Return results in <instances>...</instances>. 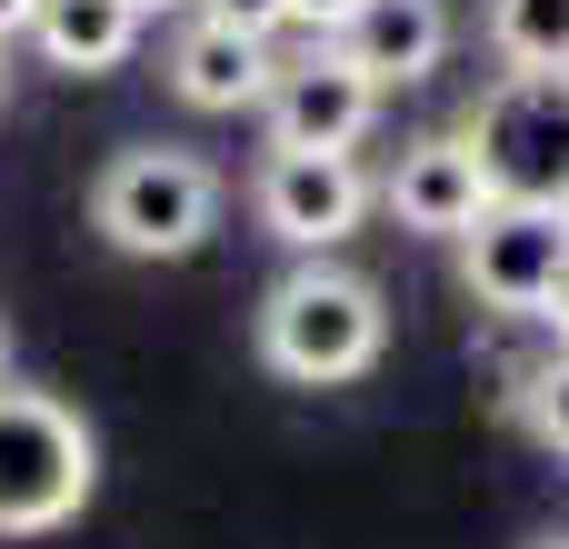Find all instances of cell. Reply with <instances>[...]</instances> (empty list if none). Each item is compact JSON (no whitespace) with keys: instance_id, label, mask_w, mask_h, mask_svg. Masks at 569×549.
Returning a JSON list of instances; mask_svg holds the SVG:
<instances>
[{"instance_id":"6da1fadb","label":"cell","mask_w":569,"mask_h":549,"mask_svg":"<svg viewBox=\"0 0 569 549\" xmlns=\"http://www.w3.org/2000/svg\"><path fill=\"white\" fill-rule=\"evenodd\" d=\"M380 340H390V310H380V290H370L360 270H340V260H300V270L260 300V360H270L280 380H300V390L360 380V370L380 360Z\"/></svg>"},{"instance_id":"7a4b0ae2","label":"cell","mask_w":569,"mask_h":549,"mask_svg":"<svg viewBox=\"0 0 569 549\" xmlns=\"http://www.w3.org/2000/svg\"><path fill=\"white\" fill-rule=\"evenodd\" d=\"M90 230L120 250V260H190L210 230H220V170L200 150H120L100 180H90Z\"/></svg>"},{"instance_id":"3957f363","label":"cell","mask_w":569,"mask_h":549,"mask_svg":"<svg viewBox=\"0 0 569 549\" xmlns=\"http://www.w3.org/2000/svg\"><path fill=\"white\" fill-rule=\"evenodd\" d=\"M100 480V440L70 400L50 390H10L0 380V540H40L60 520H80Z\"/></svg>"},{"instance_id":"277c9868","label":"cell","mask_w":569,"mask_h":549,"mask_svg":"<svg viewBox=\"0 0 569 549\" xmlns=\"http://www.w3.org/2000/svg\"><path fill=\"white\" fill-rule=\"evenodd\" d=\"M460 140L490 170V200H530V210H569V80H490L480 110L460 120Z\"/></svg>"},{"instance_id":"5b68a950","label":"cell","mask_w":569,"mask_h":549,"mask_svg":"<svg viewBox=\"0 0 569 549\" xmlns=\"http://www.w3.org/2000/svg\"><path fill=\"white\" fill-rule=\"evenodd\" d=\"M460 280L500 320H550V300H560V280H569V210L490 200L480 230L460 240Z\"/></svg>"},{"instance_id":"8992f818","label":"cell","mask_w":569,"mask_h":549,"mask_svg":"<svg viewBox=\"0 0 569 549\" xmlns=\"http://www.w3.org/2000/svg\"><path fill=\"white\" fill-rule=\"evenodd\" d=\"M260 120H270V150L350 160V150L370 140V120H380V80H370L340 40H310L300 60H280V80H270Z\"/></svg>"},{"instance_id":"52a82bcc","label":"cell","mask_w":569,"mask_h":549,"mask_svg":"<svg viewBox=\"0 0 569 549\" xmlns=\"http://www.w3.org/2000/svg\"><path fill=\"white\" fill-rule=\"evenodd\" d=\"M370 170L360 160H320V150H270L260 160V180H250V210H260V230L270 240H290V250H340L360 220H370Z\"/></svg>"},{"instance_id":"ba28073f","label":"cell","mask_w":569,"mask_h":549,"mask_svg":"<svg viewBox=\"0 0 569 549\" xmlns=\"http://www.w3.org/2000/svg\"><path fill=\"white\" fill-rule=\"evenodd\" d=\"M380 200H390V220L420 230V240H470L480 210H490V170H480V150H470L460 130H430V140H410V150L390 160Z\"/></svg>"},{"instance_id":"9c48e42d","label":"cell","mask_w":569,"mask_h":549,"mask_svg":"<svg viewBox=\"0 0 569 549\" xmlns=\"http://www.w3.org/2000/svg\"><path fill=\"white\" fill-rule=\"evenodd\" d=\"M160 70H170V90H180L190 110H260L270 80H280V50L250 40V30H230V20H200V10H190Z\"/></svg>"},{"instance_id":"30bf717a","label":"cell","mask_w":569,"mask_h":549,"mask_svg":"<svg viewBox=\"0 0 569 549\" xmlns=\"http://www.w3.org/2000/svg\"><path fill=\"white\" fill-rule=\"evenodd\" d=\"M340 50H350L380 90H410V80H430V70L450 60V10H440V0H370V10L340 30Z\"/></svg>"},{"instance_id":"8fae6325","label":"cell","mask_w":569,"mask_h":549,"mask_svg":"<svg viewBox=\"0 0 569 549\" xmlns=\"http://www.w3.org/2000/svg\"><path fill=\"white\" fill-rule=\"evenodd\" d=\"M30 50H40L50 70H70V80H100V70H120V60L140 50V10H130V0H40Z\"/></svg>"},{"instance_id":"7c38bea8","label":"cell","mask_w":569,"mask_h":549,"mask_svg":"<svg viewBox=\"0 0 569 549\" xmlns=\"http://www.w3.org/2000/svg\"><path fill=\"white\" fill-rule=\"evenodd\" d=\"M480 30L510 80H569V0H490Z\"/></svg>"},{"instance_id":"4fadbf2b","label":"cell","mask_w":569,"mask_h":549,"mask_svg":"<svg viewBox=\"0 0 569 549\" xmlns=\"http://www.w3.org/2000/svg\"><path fill=\"white\" fill-rule=\"evenodd\" d=\"M520 420L540 430V450H560V460H569V350L530 370V390H520Z\"/></svg>"},{"instance_id":"5bb4252c","label":"cell","mask_w":569,"mask_h":549,"mask_svg":"<svg viewBox=\"0 0 569 549\" xmlns=\"http://www.w3.org/2000/svg\"><path fill=\"white\" fill-rule=\"evenodd\" d=\"M200 20H230V30H250V40H270L280 20H290V0H190Z\"/></svg>"},{"instance_id":"9a60e30c","label":"cell","mask_w":569,"mask_h":549,"mask_svg":"<svg viewBox=\"0 0 569 549\" xmlns=\"http://www.w3.org/2000/svg\"><path fill=\"white\" fill-rule=\"evenodd\" d=\"M360 10H370V0H290V20H300L310 40H340V30H350Z\"/></svg>"},{"instance_id":"2e32d148","label":"cell","mask_w":569,"mask_h":549,"mask_svg":"<svg viewBox=\"0 0 569 549\" xmlns=\"http://www.w3.org/2000/svg\"><path fill=\"white\" fill-rule=\"evenodd\" d=\"M30 20H40V0H0V50H10V40H30Z\"/></svg>"},{"instance_id":"e0dca14e","label":"cell","mask_w":569,"mask_h":549,"mask_svg":"<svg viewBox=\"0 0 569 549\" xmlns=\"http://www.w3.org/2000/svg\"><path fill=\"white\" fill-rule=\"evenodd\" d=\"M550 330H560V350H569V280H560V300H550Z\"/></svg>"},{"instance_id":"ac0fdd59","label":"cell","mask_w":569,"mask_h":549,"mask_svg":"<svg viewBox=\"0 0 569 549\" xmlns=\"http://www.w3.org/2000/svg\"><path fill=\"white\" fill-rule=\"evenodd\" d=\"M130 10H140V20H150V10H190V0H130Z\"/></svg>"},{"instance_id":"d6986e66","label":"cell","mask_w":569,"mask_h":549,"mask_svg":"<svg viewBox=\"0 0 569 549\" xmlns=\"http://www.w3.org/2000/svg\"><path fill=\"white\" fill-rule=\"evenodd\" d=\"M0 380H10V320H0Z\"/></svg>"},{"instance_id":"ffe728a7","label":"cell","mask_w":569,"mask_h":549,"mask_svg":"<svg viewBox=\"0 0 569 549\" xmlns=\"http://www.w3.org/2000/svg\"><path fill=\"white\" fill-rule=\"evenodd\" d=\"M540 549H569V530H560V540H540Z\"/></svg>"}]
</instances>
